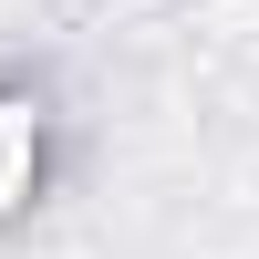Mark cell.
Masks as SVG:
<instances>
[{
	"label": "cell",
	"instance_id": "1",
	"mask_svg": "<svg viewBox=\"0 0 259 259\" xmlns=\"http://www.w3.org/2000/svg\"><path fill=\"white\" fill-rule=\"evenodd\" d=\"M41 166H52V124H41V94H0V218L41 197Z\"/></svg>",
	"mask_w": 259,
	"mask_h": 259
}]
</instances>
